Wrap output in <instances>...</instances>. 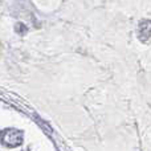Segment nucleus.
<instances>
[{"label": "nucleus", "instance_id": "obj_1", "mask_svg": "<svg viewBox=\"0 0 151 151\" xmlns=\"http://www.w3.org/2000/svg\"><path fill=\"white\" fill-rule=\"evenodd\" d=\"M24 134L17 129H5L0 133V141L7 147H17L23 143Z\"/></svg>", "mask_w": 151, "mask_h": 151}, {"label": "nucleus", "instance_id": "obj_2", "mask_svg": "<svg viewBox=\"0 0 151 151\" xmlns=\"http://www.w3.org/2000/svg\"><path fill=\"white\" fill-rule=\"evenodd\" d=\"M150 29H151L150 20H145L139 24V39L143 42H147L150 40Z\"/></svg>", "mask_w": 151, "mask_h": 151}]
</instances>
